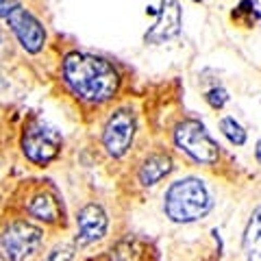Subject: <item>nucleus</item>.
I'll return each mask as SVG.
<instances>
[{"label":"nucleus","mask_w":261,"mask_h":261,"mask_svg":"<svg viewBox=\"0 0 261 261\" xmlns=\"http://www.w3.org/2000/svg\"><path fill=\"white\" fill-rule=\"evenodd\" d=\"M63 79L79 98L105 102L118 92L120 76L109 61L89 53H70L63 61Z\"/></svg>","instance_id":"f257e3e1"},{"label":"nucleus","mask_w":261,"mask_h":261,"mask_svg":"<svg viewBox=\"0 0 261 261\" xmlns=\"http://www.w3.org/2000/svg\"><path fill=\"white\" fill-rule=\"evenodd\" d=\"M211 209V196L200 178H183L170 185L166 194V214L174 222H194Z\"/></svg>","instance_id":"f03ea898"},{"label":"nucleus","mask_w":261,"mask_h":261,"mask_svg":"<svg viewBox=\"0 0 261 261\" xmlns=\"http://www.w3.org/2000/svg\"><path fill=\"white\" fill-rule=\"evenodd\" d=\"M44 233L31 222H13L0 235V257L7 261H29L42 248Z\"/></svg>","instance_id":"7ed1b4c3"},{"label":"nucleus","mask_w":261,"mask_h":261,"mask_svg":"<svg viewBox=\"0 0 261 261\" xmlns=\"http://www.w3.org/2000/svg\"><path fill=\"white\" fill-rule=\"evenodd\" d=\"M61 133L55 126L46 124L44 120H33L31 124L24 128L22 135V150L27 159L33 163H50L61 150Z\"/></svg>","instance_id":"20e7f679"},{"label":"nucleus","mask_w":261,"mask_h":261,"mask_svg":"<svg viewBox=\"0 0 261 261\" xmlns=\"http://www.w3.org/2000/svg\"><path fill=\"white\" fill-rule=\"evenodd\" d=\"M176 146L198 163H214L218 159V144L198 120H185L174 130Z\"/></svg>","instance_id":"39448f33"},{"label":"nucleus","mask_w":261,"mask_h":261,"mask_svg":"<svg viewBox=\"0 0 261 261\" xmlns=\"http://www.w3.org/2000/svg\"><path fill=\"white\" fill-rule=\"evenodd\" d=\"M135 135V116L128 109H118L111 113L102 130V142L105 148L111 157H122L130 148Z\"/></svg>","instance_id":"423d86ee"},{"label":"nucleus","mask_w":261,"mask_h":261,"mask_svg":"<svg viewBox=\"0 0 261 261\" xmlns=\"http://www.w3.org/2000/svg\"><path fill=\"white\" fill-rule=\"evenodd\" d=\"M7 22H9L13 35L18 37V42L22 44V48L27 53H39L44 48L46 31L42 27V22H39L31 11L24 9L22 5H18L9 15H7Z\"/></svg>","instance_id":"0eeeda50"},{"label":"nucleus","mask_w":261,"mask_h":261,"mask_svg":"<svg viewBox=\"0 0 261 261\" xmlns=\"http://www.w3.org/2000/svg\"><path fill=\"white\" fill-rule=\"evenodd\" d=\"M76 224H79V235H76V244L79 246H87L92 242H98L107 235V226H109V220L107 214L100 205H85L83 209L79 211V218H76Z\"/></svg>","instance_id":"6e6552de"},{"label":"nucleus","mask_w":261,"mask_h":261,"mask_svg":"<svg viewBox=\"0 0 261 261\" xmlns=\"http://www.w3.org/2000/svg\"><path fill=\"white\" fill-rule=\"evenodd\" d=\"M181 31V7L176 0H161V11L154 27L146 33V42L161 44L166 39L174 37Z\"/></svg>","instance_id":"1a4fd4ad"},{"label":"nucleus","mask_w":261,"mask_h":261,"mask_svg":"<svg viewBox=\"0 0 261 261\" xmlns=\"http://www.w3.org/2000/svg\"><path fill=\"white\" fill-rule=\"evenodd\" d=\"M170 170H172V159H170L166 152L150 154V157L144 161L142 170H140V181L146 187L154 185V183H159L161 178L170 172Z\"/></svg>","instance_id":"9d476101"},{"label":"nucleus","mask_w":261,"mask_h":261,"mask_svg":"<svg viewBox=\"0 0 261 261\" xmlns=\"http://www.w3.org/2000/svg\"><path fill=\"white\" fill-rule=\"evenodd\" d=\"M244 252H246V261H261V207L252 211L244 233Z\"/></svg>","instance_id":"9b49d317"},{"label":"nucleus","mask_w":261,"mask_h":261,"mask_svg":"<svg viewBox=\"0 0 261 261\" xmlns=\"http://www.w3.org/2000/svg\"><path fill=\"white\" fill-rule=\"evenodd\" d=\"M29 214L37 220H44V222H55V220H59V216H61V207L55 196L37 194L35 198L29 202Z\"/></svg>","instance_id":"f8f14e48"},{"label":"nucleus","mask_w":261,"mask_h":261,"mask_svg":"<svg viewBox=\"0 0 261 261\" xmlns=\"http://www.w3.org/2000/svg\"><path fill=\"white\" fill-rule=\"evenodd\" d=\"M220 128H222V133L226 135V140L235 144V146H242L246 142V130L242 128L240 122H235V118H224L220 122Z\"/></svg>","instance_id":"ddd939ff"},{"label":"nucleus","mask_w":261,"mask_h":261,"mask_svg":"<svg viewBox=\"0 0 261 261\" xmlns=\"http://www.w3.org/2000/svg\"><path fill=\"white\" fill-rule=\"evenodd\" d=\"M72 259H74V246L72 244H61V246H57L48 252V257L44 261H72Z\"/></svg>","instance_id":"4468645a"},{"label":"nucleus","mask_w":261,"mask_h":261,"mask_svg":"<svg viewBox=\"0 0 261 261\" xmlns=\"http://www.w3.org/2000/svg\"><path fill=\"white\" fill-rule=\"evenodd\" d=\"M226 100H228V96H226L224 89L216 87V89H211V92H207V102H209L214 109L224 107V102H226Z\"/></svg>","instance_id":"2eb2a0df"},{"label":"nucleus","mask_w":261,"mask_h":261,"mask_svg":"<svg viewBox=\"0 0 261 261\" xmlns=\"http://www.w3.org/2000/svg\"><path fill=\"white\" fill-rule=\"evenodd\" d=\"M18 5H20L18 0H0V18L7 20V15H9Z\"/></svg>","instance_id":"dca6fc26"},{"label":"nucleus","mask_w":261,"mask_h":261,"mask_svg":"<svg viewBox=\"0 0 261 261\" xmlns=\"http://www.w3.org/2000/svg\"><path fill=\"white\" fill-rule=\"evenodd\" d=\"M7 87H9V81H7V79H5V74L0 72V94H3Z\"/></svg>","instance_id":"f3484780"},{"label":"nucleus","mask_w":261,"mask_h":261,"mask_svg":"<svg viewBox=\"0 0 261 261\" xmlns=\"http://www.w3.org/2000/svg\"><path fill=\"white\" fill-rule=\"evenodd\" d=\"M255 154H257V159L261 161V142H257V150H255Z\"/></svg>","instance_id":"a211bd4d"},{"label":"nucleus","mask_w":261,"mask_h":261,"mask_svg":"<svg viewBox=\"0 0 261 261\" xmlns=\"http://www.w3.org/2000/svg\"><path fill=\"white\" fill-rule=\"evenodd\" d=\"M3 42H5V35H3V31H0V46H3Z\"/></svg>","instance_id":"6ab92c4d"}]
</instances>
